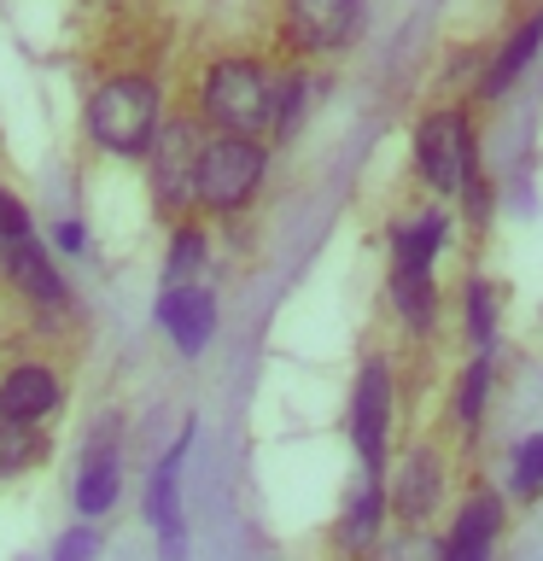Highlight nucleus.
<instances>
[{"instance_id": "f257e3e1", "label": "nucleus", "mask_w": 543, "mask_h": 561, "mask_svg": "<svg viewBox=\"0 0 543 561\" xmlns=\"http://www.w3.org/2000/svg\"><path fill=\"white\" fill-rule=\"evenodd\" d=\"M152 129H158V88L147 77L105 82L94 94V105H88V135H94L105 152H117V158L147 152Z\"/></svg>"}, {"instance_id": "f03ea898", "label": "nucleus", "mask_w": 543, "mask_h": 561, "mask_svg": "<svg viewBox=\"0 0 543 561\" xmlns=\"http://www.w3.org/2000/svg\"><path fill=\"white\" fill-rule=\"evenodd\" d=\"M205 112L222 135H257L275 123V82L252 59H222L205 77Z\"/></svg>"}, {"instance_id": "7ed1b4c3", "label": "nucleus", "mask_w": 543, "mask_h": 561, "mask_svg": "<svg viewBox=\"0 0 543 561\" xmlns=\"http://www.w3.org/2000/svg\"><path fill=\"white\" fill-rule=\"evenodd\" d=\"M263 182V152L245 135H222L199 147V182H193V199H205L210 210H234L252 199V187Z\"/></svg>"}, {"instance_id": "20e7f679", "label": "nucleus", "mask_w": 543, "mask_h": 561, "mask_svg": "<svg viewBox=\"0 0 543 561\" xmlns=\"http://www.w3.org/2000/svg\"><path fill=\"white\" fill-rule=\"evenodd\" d=\"M415 164L420 175L438 187V193H462L467 175H473V129L467 117L455 112H438L415 129Z\"/></svg>"}, {"instance_id": "39448f33", "label": "nucleus", "mask_w": 543, "mask_h": 561, "mask_svg": "<svg viewBox=\"0 0 543 561\" xmlns=\"http://www.w3.org/2000/svg\"><path fill=\"white\" fill-rule=\"evenodd\" d=\"M199 129L193 123H164V129H152L147 152H152V182H158V199L170 210L193 199V182H199Z\"/></svg>"}, {"instance_id": "423d86ee", "label": "nucleus", "mask_w": 543, "mask_h": 561, "mask_svg": "<svg viewBox=\"0 0 543 561\" xmlns=\"http://www.w3.org/2000/svg\"><path fill=\"white\" fill-rule=\"evenodd\" d=\"M385 415H392V380H385V363H368L357 398H350V438H357L368 473L385 462Z\"/></svg>"}, {"instance_id": "0eeeda50", "label": "nucleus", "mask_w": 543, "mask_h": 561, "mask_svg": "<svg viewBox=\"0 0 543 561\" xmlns=\"http://www.w3.org/2000/svg\"><path fill=\"white\" fill-rule=\"evenodd\" d=\"M158 322H164V333L193 357V351H205L210 333H217V298H210L199 280L170 287L164 298H158Z\"/></svg>"}, {"instance_id": "6e6552de", "label": "nucleus", "mask_w": 543, "mask_h": 561, "mask_svg": "<svg viewBox=\"0 0 543 561\" xmlns=\"http://www.w3.org/2000/svg\"><path fill=\"white\" fill-rule=\"evenodd\" d=\"M287 24L298 35V47L333 53L357 35V0H287Z\"/></svg>"}, {"instance_id": "1a4fd4ad", "label": "nucleus", "mask_w": 543, "mask_h": 561, "mask_svg": "<svg viewBox=\"0 0 543 561\" xmlns=\"http://www.w3.org/2000/svg\"><path fill=\"white\" fill-rule=\"evenodd\" d=\"M187 445H193V427L164 450V462L152 468V485H147V515H152L158 533H164V556H182V497H175V480H182Z\"/></svg>"}, {"instance_id": "9d476101", "label": "nucleus", "mask_w": 543, "mask_h": 561, "mask_svg": "<svg viewBox=\"0 0 543 561\" xmlns=\"http://www.w3.org/2000/svg\"><path fill=\"white\" fill-rule=\"evenodd\" d=\"M53 403H59V380H53V368H42V363L12 368L7 386H0V415L7 421H42Z\"/></svg>"}, {"instance_id": "9b49d317", "label": "nucleus", "mask_w": 543, "mask_h": 561, "mask_svg": "<svg viewBox=\"0 0 543 561\" xmlns=\"http://www.w3.org/2000/svg\"><path fill=\"white\" fill-rule=\"evenodd\" d=\"M7 270H12V280H18L30 298H47V305H59V298H65V280H59V270L47 263L42 245H35V234L7 240Z\"/></svg>"}, {"instance_id": "f8f14e48", "label": "nucleus", "mask_w": 543, "mask_h": 561, "mask_svg": "<svg viewBox=\"0 0 543 561\" xmlns=\"http://www.w3.org/2000/svg\"><path fill=\"white\" fill-rule=\"evenodd\" d=\"M538 42H543V12H538V18H525V24H520V35H508V42H502V53L490 59L485 82H480V94H485V100H502L508 88H515V77H520V70L532 65Z\"/></svg>"}, {"instance_id": "ddd939ff", "label": "nucleus", "mask_w": 543, "mask_h": 561, "mask_svg": "<svg viewBox=\"0 0 543 561\" xmlns=\"http://www.w3.org/2000/svg\"><path fill=\"white\" fill-rule=\"evenodd\" d=\"M392 503H397V515H409V520L432 515V503H438V456L432 450H415L409 462H403V480L392 491Z\"/></svg>"}, {"instance_id": "4468645a", "label": "nucleus", "mask_w": 543, "mask_h": 561, "mask_svg": "<svg viewBox=\"0 0 543 561\" xmlns=\"http://www.w3.org/2000/svg\"><path fill=\"white\" fill-rule=\"evenodd\" d=\"M112 497H117V462H112V445H100V450H88V462H82L77 508H82V515H105Z\"/></svg>"}, {"instance_id": "2eb2a0df", "label": "nucleus", "mask_w": 543, "mask_h": 561, "mask_svg": "<svg viewBox=\"0 0 543 561\" xmlns=\"http://www.w3.org/2000/svg\"><path fill=\"white\" fill-rule=\"evenodd\" d=\"M380 508H385V491H380V480H368L357 497H350L345 520H339V543H345V550H368V543H374V533H380Z\"/></svg>"}, {"instance_id": "dca6fc26", "label": "nucleus", "mask_w": 543, "mask_h": 561, "mask_svg": "<svg viewBox=\"0 0 543 561\" xmlns=\"http://www.w3.org/2000/svg\"><path fill=\"white\" fill-rule=\"evenodd\" d=\"M392 298H397V316H403L409 333L432 328V280H427V270H397L392 275Z\"/></svg>"}, {"instance_id": "f3484780", "label": "nucleus", "mask_w": 543, "mask_h": 561, "mask_svg": "<svg viewBox=\"0 0 543 561\" xmlns=\"http://www.w3.org/2000/svg\"><path fill=\"white\" fill-rule=\"evenodd\" d=\"M438 240H444V217H432V210H427V217H409L397 228V245H392L397 270H427L432 252H438Z\"/></svg>"}, {"instance_id": "a211bd4d", "label": "nucleus", "mask_w": 543, "mask_h": 561, "mask_svg": "<svg viewBox=\"0 0 543 561\" xmlns=\"http://www.w3.org/2000/svg\"><path fill=\"white\" fill-rule=\"evenodd\" d=\"M199 270H205V240L193 234V228H182V234H175V245H170V287L199 280Z\"/></svg>"}, {"instance_id": "6ab92c4d", "label": "nucleus", "mask_w": 543, "mask_h": 561, "mask_svg": "<svg viewBox=\"0 0 543 561\" xmlns=\"http://www.w3.org/2000/svg\"><path fill=\"white\" fill-rule=\"evenodd\" d=\"M490 533H497V497H473L467 515L455 520V538L450 543H490Z\"/></svg>"}, {"instance_id": "aec40b11", "label": "nucleus", "mask_w": 543, "mask_h": 561, "mask_svg": "<svg viewBox=\"0 0 543 561\" xmlns=\"http://www.w3.org/2000/svg\"><path fill=\"white\" fill-rule=\"evenodd\" d=\"M467 328H473V340L490 345V333H497V293L485 287V280H473L467 287Z\"/></svg>"}, {"instance_id": "412c9836", "label": "nucleus", "mask_w": 543, "mask_h": 561, "mask_svg": "<svg viewBox=\"0 0 543 561\" xmlns=\"http://www.w3.org/2000/svg\"><path fill=\"white\" fill-rule=\"evenodd\" d=\"M515 485L520 491H538L543 485V438H525L520 456H515Z\"/></svg>"}, {"instance_id": "4be33fe9", "label": "nucleus", "mask_w": 543, "mask_h": 561, "mask_svg": "<svg viewBox=\"0 0 543 561\" xmlns=\"http://www.w3.org/2000/svg\"><path fill=\"white\" fill-rule=\"evenodd\" d=\"M94 550H100L94 526H70V533L59 538V550H53V561H94Z\"/></svg>"}, {"instance_id": "5701e85b", "label": "nucleus", "mask_w": 543, "mask_h": 561, "mask_svg": "<svg viewBox=\"0 0 543 561\" xmlns=\"http://www.w3.org/2000/svg\"><path fill=\"white\" fill-rule=\"evenodd\" d=\"M480 410H485V363H473L467 380H462V427H473Z\"/></svg>"}, {"instance_id": "b1692460", "label": "nucleus", "mask_w": 543, "mask_h": 561, "mask_svg": "<svg viewBox=\"0 0 543 561\" xmlns=\"http://www.w3.org/2000/svg\"><path fill=\"white\" fill-rule=\"evenodd\" d=\"M18 234H30V217H24V205H18L12 193H0V245L18 240Z\"/></svg>"}, {"instance_id": "393cba45", "label": "nucleus", "mask_w": 543, "mask_h": 561, "mask_svg": "<svg viewBox=\"0 0 543 561\" xmlns=\"http://www.w3.org/2000/svg\"><path fill=\"white\" fill-rule=\"evenodd\" d=\"M53 240H59L65 252H82V228L77 222H59V228H53Z\"/></svg>"}]
</instances>
